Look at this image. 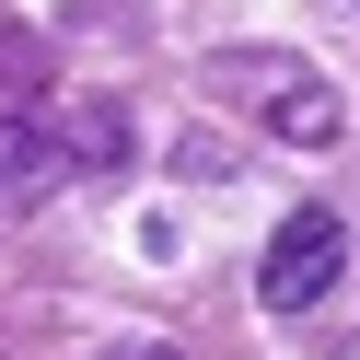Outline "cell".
I'll return each instance as SVG.
<instances>
[{"mask_svg":"<svg viewBox=\"0 0 360 360\" xmlns=\"http://www.w3.org/2000/svg\"><path fill=\"white\" fill-rule=\"evenodd\" d=\"M210 94L244 105V117H267V140H290V151H337L349 140L337 82L314 70V58H290V47H221L210 58Z\"/></svg>","mask_w":360,"mask_h":360,"instance_id":"cell-1","label":"cell"},{"mask_svg":"<svg viewBox=\"0 0 360 360\" xmlns=\"http://www.w3.org/2000/svg\"><path fill=\"white\" fill-rule=\"evenodd\" d=\"M337 267H349V221L314 198V210H290L279 233H267V256H256V302L290 326V314H314V302L337 290Z\"/></svg>","mask_w":360,"mask_h":360,"instance_id":"cell-2","label":"cell"},{"mask_svg":"<svg viewBox=\"0 0 360 360\" xmlns=\"http://www.w3.org/2000/svg\"><path fill=\"white\" fill-rule=\"evenodd\" d=\"M70 140H58V117H35V105H0V221L47 210L58 186H70Z\"/></svg>","mask_w":360,"mask_h":360,"instance_id":"cell-3","label":"cell"},{"mask_svg":"<svg viewBox=\"0 0 360 360\" xmlns=\"http://www.w3.org/2000/svg\"><path fill=\"white\" fill-rule=\"evenodd\" d=\"M58 140H70L82 174H117V163H128V94H82V105H58Z\"/></svg>","mask_w":360,"mask_h":360,"instance_id":"cell-4","label":"cell"},{"mask_svg":"<svg viewBox=\"0 0 360 360\" xmlns=\"http://www.w3.org/2000/svg\"><path fill=\"white\" fill-rule=\"evenodd\" d=\"M174 174H186V186H221V174H244V163H233L221 128H186V140H174Z\"/></svg>","mask_w":360,"mask_h":360,"instance_id":"cell-5","label":"cell"},{"mask_svg":"<svg viewBox=\"0 0 360 360\" xmlns=\"http://www.w3.org/2000/svg\"><path fill=\"white\" fill-rule=\"evenodd\" d=\"M0 82H12V94H35V82H47V47H35V35H12V24H0Z\"/></svg>","mask_w":360,"mask_h":360,"instance_id":"cell-6","label":"cell"},{"mask_svg":"<svg viewBox=\"0 0 360 360\" xmlns=\"http://www.w3.org/2000/svg\"><path fill=\"white\" fill-rule=\"evenodd\" d=\"M128 360H186V349H163V337H140V349H128Z\"/></svg>","mask_w":360,"mask_h":360,"instance_id":"cell-7","label":"cell"}]
</instances>
